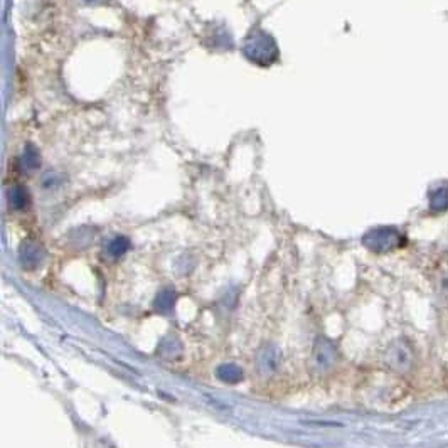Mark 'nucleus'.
<instances>
[{"label": "nucleus", "mask_w": 448, "mask_h": 448, "mask_svg": "<svg viewBox=\"0 0 448 448\" xmlns=\"http://www.w3.org/2000/svg\"><path fill=\"white\" fill-rule=\"evenodd\" d=\"M243 54L249 63L268 68L278 61L280 49L275 39L263 29H253L243 43Z\"/></svg>", "instance_id": "1"}, {"label": "nucleus", "mask_w": 448, "mask_h": 448, "mask_svg": "<svg viewBox=\"0 0 448 448\" xmlns=\"http://www.w3.org/2000/svg\"><path fill=\"white\" fill-rule=\"evenodd\" d=\"M405 236L396 228L391 226H381V228L369 229L363 236V244L369 251L377 253V255H385L392 249L401 248L405 244Z\"/></svg>", "instance_id": "2"}, {"label": "nucleus", "mask_w": 448, "mask_h": 448, "mask_svg": "<svg viewBox=\"0 0 448 448\" xmlns=\"http://www.w3.org/2000/svg\"><path fill=\"white\" fill-rule=\"evenodd\" d=\"M385 363L391 371L398 374L410 373L415 366V349L406 339H398L386 349Z\"/></svg>", "instance_id": "3"}, {"label": "nucleus", "mask_w": 448, "mask_h": 448, "mask_svg": "<svg viewBox=\"0 0 448 448\" xmlns=\"http://www.w3.org/2000/svg\"><path fill=\"white\" fill-rule=\"evenodd\" d=\"M312 359L317 371L327 373L335 366L337 359H339V350H337V345L332 343L330 339H327V337H318L316 344H313Z\"/></svg>", "instance_id": "4"}, {"label": "nucleus", "mask_w": 448, "mask_h": 448, "mask_svg": "<svg viewBox=\"0 0 448 448\" xmlns=\"http://www.w3.org/2000/svg\"><path fill=\"white\" fill-rule=\"evenodd\" d=\"M44 256H46V251H44L43 244L34 241V239H26V241L21 244L19 260L26 270H36V268L43 263Z\"/></svg>", "instance_id": "5"}, {"label": "nucleus", "mask_w": 448, "mask_h": 448, "mask_svg": "<svg viewBox=\"0 0 448 448\" xmlns=\"http://www.w3.org/2000/svg\"><path fill=\"white\" fill-rule=\"evenodd\" d=\"M281 364V350L275 344H266L258 354V368L261 374H274Z\"/></svg>", "instance_id": "6"}, {"label": "nucleus", "mask_w": 448, "mask_h": 448, "mask_svg": "<svg viewBox=\"0 0 448 448\" xmlns=\"http://www.w3.org/2000/svg\"><path fill=\"white\" fill-rule=\"evenodd\" d=\"M182 354V344L177 337L167 335L160 340L159 344V355L162 359H167V361H174V359H179Z\"/></svg>", "instance_id": "7"}, {"label": "nucleus", "mask_w": 448, "mask_h": 448, "mask_svg": "<svg viewBox=\"0 0 448 448\" xmlns=\"http://www.w3.org/2000/svg\"><path fill=\"white\" fill-rule=\"evenodd\" d=\"M216 376H218L219 381L228 382V385H236L243 380V369L238 366V364L228 363V364H221V366L216 369Z\"/></svg>", "instance_id": "8"}, {"label": "nucleus", "mask_w": 448, "mask_h": 448, "mask_svg": "<svg viewBox=\"0 0 448 448\" xmlns=\"http://www.w3.org/2000/svg\"><path fill=\"white\" fill-rule=\"evenodd\" d=\"M7 199H9V204H11L12 209L21 211V209H26V207L29 206L31 196H29V192H27L26 187L12 186L7 191Z\"/></svg>", "instance_id": "9"}, {"label": "nucleus", "mask_w": 448, "mask_h": 448, "mask_svg": "<svg viewBox=\"0 0 448 448\" xmlns=\"http://www.w3.org/2000/svg\"><path fill=\"white\" fill-rule=\"evenodd\" d=\"M174 306H175V292L170 288H164L162 292L157 295V298L154 302L155 311H159L162 313H169L174 308Z\"/></svg>", "instance_id": "10"}, {"label": "nucleus", "mask_w": 448, "mask_h": 448, "mask_svg": "<svg viewBox=\"0 0 448 448\" xmlns=\"http://www.w3.org/2000/svg\"><path fill=\"white\" fill-rule=\"evenodd\" d=\"M128 249H130V241L125 236H117L108 243L106 253H108V256L113 258V260H118V258H122Z\"/></svg>", "instance_id": "11"}, {"label": "nucleus", "mask_w": 448, "mask_h": 448, "mask_svg": "<svg viewBox=\"0 0 448 448\" xmlns=\"http://www.w3.org/2000/svg\"><path fill=\"white\" fill-rule=\"evenodd\" d=\"M429 209L435 212H443L448 209V186L438 187L429 197Z\"/></svg>", "instance_id": "12"}, {"label": "nucleus", "mask_w": 448, "mask_h": 448, "mask_svg": "<svg viewBox=\"0 0 448 448\" xmlns=\"http://www.w3.org/2000/svg\"><path fill=\"white\" fill-rule=\"evenodd\" d=\"M22 164H24V169L27 170H36L39 169L41 165V155L36 147L27 145L24 150V157H22Z\"/></svg>", "instance_id": "13"}, {"label": "nucleus", "mask_w": 448, "mask_h": 448, "mask_svg": "<svg viewBox=\"0 0 448 448\" xmlns=\"http://www.w3.org/2000/svg\"><path fill=\"white\" fill-rule=\"evenodd\" d=\"M438 292H440V297L443 302L448 306V274L442 275L440 280H438Z\"/></svg>", "instance_id": "14"}, {"label": "nucleus", "mask_w": 448, "mask_h": 448, "mask_svg": "<svg viewBox=\"0 0 448 448\" xmlns=\"http://www.w3.org/2000/svg\"><path fill=\"white\" fill-rule=\"evenodd\" d=\"M85 2H88V4H98V2H103V0H85Z\"/></svg>", "instance_id": "15"}]
</instances>
